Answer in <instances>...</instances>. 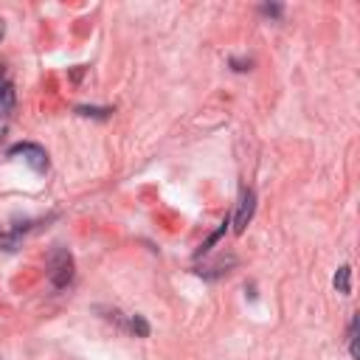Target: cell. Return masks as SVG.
<instances>
[{
  "instance_id": "obj_1",
  "label": "cell",
  "mask_w": 360,
  "mask_h": 360,
  "mask_svg": "<svg viewBox=\"0 0 360 360\" xmlns=\"http://www.w3.org/2000/svg\"><path fill=\"white\" fill-rule=\"evenodd\" d=\"M48 278L56 290H65L73 281V256L68 253V248H53L51 259H48Z\"/></svg>"
},
{
  "instance_id": "obj_2",
  "label": "cell",
  "mask_w": 360,
  "mask_h": 360,
  "mask_svg": "<svg viewBox=\"0 0 360 360\" xmlns=\"http://www.w3.org/2000/svg\"><path fill=\"white\" fill-rule=\"evenodd\" d=\"M8 155H22L25 158V163L34 169V172H48V155H45V149L39 146V143H14L11 149H8Z\"/></svg>"
},
{
  "instance_id": "obj_3",
  "label": "cell",
  "mask_w": 360,
  "mask_h": 360,
  "mask_svg": "<svg viewBox=\"0 0 360 360\" xmlns=\"http://www.w3.org/2000/svg\"><path fill=\"white\" fill-rule=\"evenodd\" d=\"M253 211H256V194L250 188H242V200H239V208H236V217H233V231L242 233L245 225L253 219Z\"/></svg>"
},
{
  "instance_id": "obj_4",
  "label": "cell",
  "mask_w": 360,
  "mask_h": 360,
  "mask_svg": "<svg viewBox=\"0 0 360 360\" xmlns=\"http://www.w3.org/2000/svg\"><path fill=\"white\" fill-rule=\"evenodd\" d=\"M14 101H17L14 84H11V79L6 76V70L0 68V115H8V112L14 110Z\"/></svg>"
},
{
  "instance_id": "obj_5",
  "label": "cell",
  "mask_w": 360,
  "mask_h": 360,
  "mask_svg": "<svg viewBox=\"0 0 360 360\" xmlns=\"http://www.w3.org/2000/svg\"><path fill=\"white\" fill-rule=\"evenodd\" d=\"M349 281H352V267H349V264L338 267V273H335V290L343 292V295H349V290H352Z\"/></svg>"
},
{
  "instance_id": "obj_6",
  "label": "cell",
  "mask_w": 360,
  "mask_h": 360,
  "mask_svg": "<svg viewBox=\"0 0 360 360\" xmlns=\"http://www.w3.org/2000/svg\"><path fill=\"white\" fill-rule=\"evenodd\" d=\"M129 332L138 335V338H146L149 335V323L143 321V315H129Z\"/></svg>"
},
{
  "instance_id": "obj_7",
  "label": "cell",
  "mask_w": 360,
  "mask_h": 360,
  "mask_svg": "<svg viewBox=\"0 0 360 360\" xmlns=\"http://www.w3.org/2000/svg\"><path fill=\"white\" fill-rule=\"evenodd\" d=\"M20 245V233H14V231H0V248L3 250H14Z\"/></svg>"
},
{
  "instance_id": "obj_8",
  "label": "cell",
  "mask_w": 360,
  "mask_h": 360,
  "mask_svg": "<svg viewBox=\"0 0 360 360\" xmlns=\"http://www.w3.org/2000/svg\"><path fill=\"white\" fill-rule=\"evenodd\" d=\"M349 352L354 360L360 357V352H357V318H352V323H349Z\"/></svg>"
},
{
  "instance_id": "obj_9",
  "label": "cell",
  "mask_w": 360,
  "mask_h": 360,
  "mask_svg": "<svg viewBox=\"0 0 360 360\" xmlns=\"http://www.w3.org/2000/svg\"><path fill=\"white\" fill-rule=\"evenodd\" d=\"M82 115H96V118H107L112 110H98V107H79Z\"/></svg>"
},
{
  "instance_id": "obj_10",
  "label": "cell",
  "mask_w": 360,
  "mask_h": 360,
  "mask_svg": "<svg viewBox=\"0 0 360 360\" xmlns=\"http://www.w3.org/2000/svg\"><path fill=\"white\" fill-rule=\"evenodd\" d=\"M281 6H262V14H270V17H281Z\"/></svg>"
},
{
  "instance_id": "obj_11",
  "label": "cell",
  "mask_w": 360,
  "mask_h": 360,
  "mask_svg": "<svg viewBox=\"0 0 360 360\" xmlns=\"http://www.w3.org/2000/svg\"><path fill=\"white\" fill-rule=\"evenodd\" d=\"M3 34H6V22L0 20V39H3Z\"/></svg>"
}]
</instances>
